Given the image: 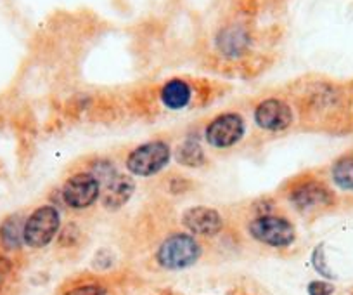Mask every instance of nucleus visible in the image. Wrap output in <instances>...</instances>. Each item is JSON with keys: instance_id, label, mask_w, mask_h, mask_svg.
I'll use <instances>...</instances> for the list:
<instances>
[{"instance_id": "obj_8", "label": "nucleus", "mask_w": 353, "mask_h": 295, "mask_svg": "<svg viewBox=\"0 0 353 295\" xmlns=\"http://www.w3.org/2000/svg\"><path fill=\"white\" fill-rule=\"evenodd\" d=\"M290 202L298 210H315L334 205V193L321 181L298 182L290 191Z\"/></svg>"}, {"instance_id": "obj_15", "label": "nucleus", "mask_w": 353, "mask_h": 295, "mask_svg": "<svg viewBox=\"0 0 353 295\" xmlns=\"http://www.w3.org/2000/svg\"><path fill=\"white\" fill-rule=\"evenodd\" d=\"M331 179L341 191L353 193V153L339 157L331 167Z\"/></svg>"}, {"instance_id": "obj_12", "label": "nucleus", "mask_w": 353, "mask_h": 295, "mask_svg": "<svg viewBox=\"0 0 353 295\" xmlns=\"http://www.w3.org/2000/svg\"><path fill=\"white\" fill-rule=\"evenodd\" d=\"M216 47H219L223 56H243L248 50V47H250V33H248L246 28L239 25L223 28L219 33V37H216Z\"/></svg>"}, {"instance_id": "obj_1", "label": "nucleus", "mask_w": 353, "mask_h": 295, "mask_svg": "<svg viewBox=\"0 0 353 295\" xmlns=\"http://www.w3.org/2000/svg\"><path fill=\"white\" fill-rule=\"evenodd\" d=\"M201 245L188 233H173L159 245L156 252L158 264L165 269L181 271L191 267L201 257Z\"/></svg>"}, {"instance_id": "obj_2", "label": "nucleus", "mask_w": 353, "mask_h": 295, "mask_svg": "<svg viewBox=\"0 0 353 295\" xmlns=\"http://www.w3.org/2000/svg\"><path fill=\"white\" fill-rule=\"evenodd\" d=\"M172 160V148L165 141H149L137 146L128 153L125 165L130 175L151 178L168 167Z\"/></svg>"}, {"instance_id": "obj_19", "label": "nucleus", "mask_w": 353, "mask_h": 295, "mask_svg": "<svg viewBox=\"0 0 353 295\" xmlns=\"http://www.w3.org/2000/svg\"><path fill=\"white\" fill-rule=\"evenodd\" d=\"M11 271H12L11 260H9L8 257L0 256V292H2V287H4L6 280H8V276L11 274Z\"/></svg>"}, {"instance_id": "obj_4", "label": "nucleus", "mask_w": 353, "mask_h": 295, "mask_svg": "<svg viewBox=\"0 0 353 295\" xmlns=\"http://www.w3.org/2000/svg\"><path fill=\"white\" fill-rule=\"evenodd\" d=\"M250 235L256 242L263 243L274 249H286L293 245L296 238L294 226L284 217L272 216V213H263V216L254 217L250 222Z\"/></svg>"}, {"instance_id": "obj_14", "label": "nucleus", "mask_w": 353, "mask_h": 295, "mask_svg": "<svg viewBox=\"0 0 353 295\" xmlns=\"http://www.w3.org/2000/svg\"><path fill=\"white\" fill-rule=\"evenodd\" d=\"M176 162L184 167H201L205 165L206 162V155L205 150H203L201 142L198 139H185L179 148H176V153H175Z\"/></svg>"}, {"instance_id": "obj_13", "label": "nucleus", "mask_w": 353, "mask_h": 295, "mask_svg": "<svg viewBox=\"0 0 353 295\" xmlns=\"http://www.w3.org/2000/svg\"><path fill=\"white\" fill-rule=\"evenodd\" d=\"M23 226L25 219L19 213L6 217L0 225V247L4 250H18L23 245Z\"/></svg>"}, {"instance_id": "obj_9", "label": "nucleus", "mask_w": 353, "mask_h": 295, "mask_svg": "<svg viewBox=\"0 0 353 295\" xmlns=\"http://www.w3.org/2000/svg\"><path fill=\"white\" fill-rule=\"evenodd\" d=\"M182 225L198 236H215L223 229V217L212 207H191L182 216Z\"/></svg>"}, {"instance_id": "obj_11", "label": "nucleus", "mask_w": 353, "mask_h": 295, "mask_svg": "<svg viewBox=\"0 0 353 295\" xmlns=\"http://www.w3.org/2000/svg\"><path fill=\"white\" fill-rule=\"evenodd\" d=\"M159 99H161L163 106H165L166 110L181 111L191 104L192 89L185 80L172 79L161 87Z\"/></svg>"}, {"instance_id": "obj_6", "label": "nucleus", "mask_w": 353, "mask_h": 295, "mask_svg": "<svg viewBox=\"0 0 353 295\" xmlns=\"http://www.w3.org/2000/svg\"><path fill=\"white\" fill-rule=\"evenodd\" d=\"M246 134V124L239 113H222L205 129V141L216 150L236 146Z\"/></svg>"}, {"instance_id": "obj_17", "label": "nucleus", "mask_w": 353, "mask_h": 295, "mask_svg": "<svg viewBox=\"0 0 353 295\" xmlns=\"http://www.w3.org/2000/svg\"><path fill=\"white\" fill-rule=\"evenodd\" d=\"M64 295H108V294H106V288L101 287V285L88 283V285H81V287H77V288H71V290L66 292Z\"/></svg>"}, {"instance_id": "obj_7", "label": "nucleus", "mask_w": 353, "mask_h": 295, "mask_svg": "<svg viewBox=\"0 0 353 295\" xmlns=\"http://www.w3.org/2000/svg\"><path fill=\"white\" fill-rule=\"evenodd\" d=\"M254 124L267 132L286 131L293 124V110L283 99H265L254 108Z\"/></svg>"}, {"instance_id": "obj_18", "label": "nucleus", "mask_w": 353, "mask_h": 295, "mask_svg": "<svg viewBox=\"0 0 353 295\" xmlns=\"http://www.w3.org/2000/svg\"><path fill=\"white\" fill-rule=\"evenodd\" d=\"M334 287L327 281H312L308 285V295H332Z\"/></svg>"}, {"instance_id": "obj_10", "label": "nucleus", "mask_w": 353, "mask_h": 295, "mask_svg": "<svg viewBox=\"0 0 353 295\" xmlns=\"http://www.w3.org/2000/svg\"><path fill=\"white\" fill-rule=\"evenodd\" d=\"M135 193V182L132 175L127 174H114L110 181L104 182V189L101 191V200L103 205L110 210L121 209L132 195Z\"/></svg>"}, {"instance_id": "obj_5", "label": "nucleus", "mask_w": 353, "mask_h": 295, "mask_svg": "<svg viewBox=\"0 0 353 295\" xmlns=\"http://www.w3.org/2000/svg\"><path fill=\"white\" fill-rule=\"evenodd\" d=\"M101 181L92 172H77L66 179L61 189L64 205L71 210H87L101 198Z\"/></svg>"}, {"instance_id": "obj_3", "label": "nucleus", "mask_w": 353, "mask_h": 295, "mask_svg": "<svg viewBox=\"0 0 353 295\" xmlns=\"http://www.w3.org/2000/svg\"><path fill=\"white\" fill-rule=\"evenodd\" d=\"M61 228V213L54 205H42L25 219L23 242L30 249H43L49 245Z\"/></svg>"}, {"instance_id": "obj_16", "label": "nucleus", "mask_w": 353, "mask_h": 295, "mask_svg": "<svg viewBox=\"0 0 353 295\" xmlns=\"http://www.w3.org/2000/svg\"><path fill=\"white\" fill-rule=\"evenodd\" d=\"M312 264H314L315 271H317L319 274H322L324 278H334V274L329 269L327 263H325V254L324 247L322 245H319L317 249L314 250V254H312Z\"/></svg>"}]
</instances>
